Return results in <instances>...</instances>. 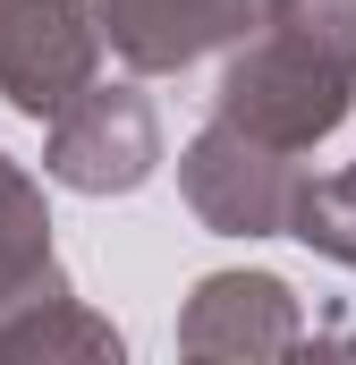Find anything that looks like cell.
I'll return each mask as SVG.
<instances>
[{
	"instance_id": "9c48e42d",
	"label": "cell",
	"mask_w": 356,
	"mask_h": 365,
	"mask_svg": "<svg viewBox=\"0 0 356 365\" xmlns=\"http://www.w3.org/2000/svg\"><path fill=\"white\" fill-rule=\"evenodd\" d=\"M288 238H305L314 255H331V264H348V272H356V162H348V170H331V179H305V187H297Z\"/></svg>"
},
{
	"instance_id": "8992f818",
	"label": "cell",
	"mask_w": 356,
	"mask_h": 365,
	"mask_svg": "<svg viewBox=\"0 0 356 365\" xmlns=\"http://www.w3.org/2000/svg\"><path fill=\"white\" fill-rule=\"evenodd\" d=\"M297 340H305L297 297L271 272H212V280H195V297L178 314L187 357H288Z\"/></svg>"
},
{
	"instance_id": "277c9868",
	"label": "cell",
	"mask_w": 356,
	"mask_h": 365,
	"mask_svg": "<svg viewBox=\"0 0 356 365\" xmlns=\"http://www.w3.org/2000/svg\"><path fill=\"white\" fill-rule=\"evenodd\" d=\"M162 170V119L136 86H85L43 136V179L77 195H127Z\"/></svg>"
},
{
	"instance_id": "6da1fadb",
	"label": "cell",
	"mask_w": 356,
	"mask_h": 365,
	"mask_svg": "<svg viewBox=\"0 0 356 365\" xmlns=\"http://www.w3.org/2000/svg\"><path fill=\"white\" fill-rule=\"evenodd\" d=\"M221 119L305 153L356 110V0H271L212 93Z\"/></svg>"
},
{
	"instance_id": "5b68a950",
	"label": "cell",
	"mask_w": 356,
	"mask_h": 365,
	"mask_svg": "<svg viewBox=\"0 0 356 365\" xmlns=\"http://www.w3.org/2000/svg\"><path fill=\"white\" fill-rule=\"evenodd\" d=\"M271 0H102V34L136 77H178L221 43H246Z\"/></svg>"
},
{
	"instance_id": "ba28073f",
	"label": "cell",
	"mask_w": 356,
	"mask_h": 365,
	"mask_svg": "<svg viewBox=\"0 0 356 365\" xmlns=\"http://www.w3.org/2000/svg\"><path fill=\"white\" fill-rule=\"evenodd\" d=\"M60 272L51 264V221H43V187L0 153V306H17L26 289Z\"/></svg>"
},
{
	"instance_id": "7a4b0ae2",
	"label": "cell",
	"mask_w": 356,
	"mask_h": 365,
	"mask_svg": "<svg viewBox=\"0 0 356 365\" xmlns=\"http://www.w3.org/2000/svg\"><path fill=\"white\" fill-rule=\"evenodd\" d=\"M178 187L195 204V221L221 230V238H288L305 170H297L288 145H271V136H255V128H238V119L212 110V128L178 162Z\"/></svg>"
},
{
	"instance_id": "52a82bcc",
	"label": "cell",
	"mask_w": 356,
	"mask_h": 365,
	"mask_svg": "<svg viewBox=\"0 0 356 365\" xmlns=\"http://www.w3.org/2000/svg\"><path fill=\"white\" fill-rule=\"evenodd\" d=\"M0 357H110L119 365V331L77 306L68 272H51L17 306H0Z\"/></svg>"
},
{
	"instance_id": "3957f363",
	"label": "cell",
	"mask_w": 356,
	"mask_h": 365,
	"mask_svg": "<svg viewBox=\"0 0 356 365\" xmlns=\"http://www.w3.org/2000/svg\"><path fill=\"white\" fill-rule=\"evenodd\" d=\"M93 0H0V102L26 119H60L102 68Z\"/></svg>"
}]
</instances>
